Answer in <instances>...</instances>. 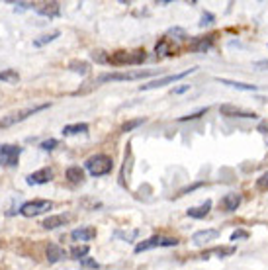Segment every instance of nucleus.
Here are the masks:
<instances>
[{
    "label": "nucleus",
    "instance_id": "nucleus-1",
    "mask_svg": "<svg viewBox=\"0 0 268 270\" xmlns=\"http://www.w3.org/2000/svg\"><path fill=\"white\" fill-rule=\"evenodd\" d=\"M84 166L92 176H106L112 172L114 160L108 155H94L84 162Z\"/></svg>",
    "mask_w": 268,
    "mask_h": 270
},
{
    "label": "nucleus",
    "instance_id": "nucleus-2",
    "mask_svg": "<svg viewBox=\"0 0 268 270\" xmlns=\"http://www.w3.org/2000/svg\"><path fill=\"white\" fill-rule=\"evenodd\" d=\"M147 59L143 49L137 51H116L114 55H110V65L122 67V65H141Z\"/></svg>",
    "mask_w": 268,
    "mask_h": 270
},
{
    "label": "nucleus",
    "instance_id": "nucleus-3",
    "mask_svg": "<svg viewBox=\"0 0 268 270\" xmlns=\"http://www.w3.org/2000/svg\"><path fill=\"white\" fill-rule=\"evenodd\" d=\"M156 70H128V72H106L98 76V82H118V80H139L155 74Z\"/></svg>",
    "mask_w": 268,
    "mask_h": 270
},
{
    "label": "nucleus",
    "instance_id": "nucleus-4",
    "mask_svg": "<svg viewBox=\"0 0 268 270\" xmlns=\"http://www.w3.org/2000/svg\"><path fill=\"white\" fill-rule=\"evenodd\" d=\"M178 245V239L174 237H164V235H153L141 243L135 245V252H143V250H149V248L155 247H176Z\"/></svg>",
    "mask_w": 268,
    "mask_h": 270
},
{
    "label": "nucleus",
    "instance_id": "nucleus-5",
    "mask_svg": "<svg viewBox=\"0 0 268 270\" xmlns=\"http://www.w3.org/2000/svg\"><path fill=\"white\" fill-rule=\"evenodd\" d=\"M22 155V147L4 143L0 145V166H16Z\"/></svg>",
    "mask_w": 268,
    "mask_h": 270
},
{
    "label": "nucleus",
    "instance_id": "nucleus-6",
    "mask_svg": "<svg viewBox=\"0 0 268 270\" xmlns=\"http://www.w3.org/2000/svg\"><path fill=\"white\" fill-rule=\"evenodd\" d=\"M45 108H49V104H42V106H34V108H26V110H20V112H16V114H10V116H6V118L0 120V130H2V128H10V126H14V124H18V122H24L26 118L42 112Z\"/></svg>",
    "mask_w": 268,
    "mask_h": 270
},
{
    "label": "nucleus",
    "instance_id": "nucleus-7",
    "mask_svg": "<svg viewBox=\"0 0 268 270\" xmlns=\"http://www.w3.org/2000/svg\"><path fill=\"white\" fill-rule=\"evenodd\" d=\"M51 208H53V202H49V200H32V202L22 204L20 214L24 218H36V216H42L45 212H49Z\"/></svg>",
    "mask_w": 268,
    "mask_h": 270
},
{
    "label": "nucleus",
    "instance_id": "nucleus-8",
    "mask_svg": "<svg viewBox=\"0 0 268 270\" xmlns=\"http://www.w3.org/2000/svg\"><path fill=\"white\" fill-rule=\"evenodd\" d=\"M192 72H196V67H194V68H186L184 72H176V74H168V76L156 78V80H151V82H147V84H141V86H139V90L162 88V86H166V84H172V82H176V80L184 78V76H188V74H192Z\"/></svg>",
    "mask_w": 268,
    "mask_h": 270
},
{
    "label": "nucleus",
    "instance_id": "nucleus-9",
    "mask_svg": "<svg viewBox=\"0 0 268 270\" xmlns=\"http://www.w3.org/2000/svg\"><path fill=\"white\" fill-rule=\"evenodd\" d=\"M132 168H134V151H132V145H128V149H126V160H124V166H122V172H120L122 186H128L130 184Z\"/></svg>",
    "mask_w": 268,
    "mask_h": 270
},
{
    "label": "nucleus",
    "instance_id": "nucleus-10",
    "mask_svg": "<svg viewBox=\"0 0 268 270\" xmlns=\"http://www.w3.org/2000/svg\"><path fill=\"white\" fill-rule=\"evenodd\" d=\"M220 112L224 114V116H227V118H241V120H256V118H258L254 112H248V110L231 106V104H224V106L220 108Z\"/></svg>",
    "mask_w": 268,
    "mask_h": 270
},
{
    "label": "nucleus",
    "instance_id": "nucleus-11",
    "mask_svg": "<svg viewBox=\"0 0 268 270\" xmlns=\"http://www.w3.org/2000/svg\"><path fill=\"white\" fill-rule=\"evenodd\" d=\"M218 237H220V231L218 229H202V231H196L192 235V243L196 247H202V245H206V243H210V241H214Z\"/></svg>",
    "mask_w": 268,
    "mask_h": 270
},
{
    "label": "nucleus",
    "instance_id": "nucleus-12",
    "mask_svg": "<svg viewBox=\"0 0 268 270\" xmlns=\"http://www.w3.org/2000/svg\"><path fill=\"white\" fill-rule=\"evenodd\" d=\"M53 180V170L49 168V166H45L42 170H36V172H32V174H28V178L26 182L28 184H47V182H51Z\"/></svg>",
    "mask_w": 268,
    "mask_h": 270
},
{
    "label": "nucleus",
    "instance_id": "nucleus-13",
    "mask_svg": "<svg viewBox=\"0 0 268 270\" xmlns=\"http://www.w3.org/2000/svg\"><path fill=\"white\" fill-rule=\"evenodd\" d=\"M38 14L42 16H47V18H57L61 14V4L59 2H42L36 6Z\"/></svg>",
    "mask_w": 268,
    "mask_h": 270
},
{
    "label": "nucleus",
    "instance_id": "nucleus-14",
    "mask_svg": "<svg viewBox=\"0 0 268 270\" xmlns=\"http://www.w3.org/2000/svg\"><path fill=\"white\" fill-rule=\"evenodd\" d=\"M70 222V214H57V216H49L44 220V227L45 229H57L61 225H67Z\"/></svg>",
    "mask_w": 268,
    "mask_h": 270
},
{
    "label": "nucleus",
    "instance_id": "nucleus-15",
    "mask_svg": "<svg viewBox=\"0 0 268 270\" xmlns=\"http://www.w3.org/2000/svg\"><path fill=\"white\" fill-rule=\"evenodd\" d=\"M96 237V229L94 227H80V229H74L70 233V239L76 241V243H84V241H92Z\"/></svg>",
    "mask_w": 268,
    "mask_h": 270
},
{
    "label": "nucleus",
    "instance_id": "nucleus-16",
    "mask_svg": "<svg viewBox=\"0 0 268 270\" xmlns=\"http://www.w3.org/2000/svg\"><path fill=\"white\" fill-rule=\"evenodd\" d=\"M212 45H214V36H206V38H196L190 44V49L196 53H206L208 49H212Z\"/></svg>",
    "mask_w": 268,
    "mask_h": 270
},
{
    "label": "nucleus",
    "instance_id": "nucleus-17",
    "mask_svg": "<svg viewBox=\"0 0 268 270\" xmlns=\"http://www.w3.org/2000/svg\"><path fill=\"white\" fill-rule=\"evenodd\" d=\"M65 256H67L65 248H61L57 243H49V245H47V260H49V262H59V260H63Z\"/></svg>",
    "mask_w": 268,
    "mask_h": 270
},
{
    "label": "nucleus",
    "instance_id": "nucleus-18",
    "mask_svg": "<svg viewBox=\"0 0 268 270\" xmlns=\"http://www.w3.org/2000/svg\"><path fill=\"white\" fill-rule=\"evenodd\" d=\"M210 210H212V200H206V202L200 204V206H196V208H190L186 214H188V218L202 220V218H206V216L210 214Z\"/></svg>",
    "mask_w": 268,
    "mask_h": 270
},
{
    "label": "nucleus",
    "instance_id": "nucleus-19",
    "mask_svg": "<svg viewBox=\"0 0 268 270\" xmlns=\"http://www.w3.org/2000/svg\"><path fill=\"white\" fill-rule=\"evenodd\" d=\"M222 206L225 212H235L241 206V196L239 194H225L222 198Z\"/></svg>",
    "mask_w": 268,
    "mask_h": 270
},
{
    "label": "nucleus",
    "instance_id": "nucleus-20",
    "mask_svg": "<svg viewBox=\"0 0 268 270\" xmlns=\"http://www.w3.org/2000/svg\"><path fill=\"white\" fill-rule=\"evenodd\" d=\"M233 252H235V247H214V248L204 250L200 254V258H210V256H214V254H218V256H229V254H233Z\"/></svg>",
    "mask_w": 268,
    "mask_h": 270
},
{
    "label": "nucleus",
    "instance_id": "nucleus-21",
    "mask_svg": "<svg viewBox=\"0 0 268 270\" xmlns=\"http://www.w3.org/2000/svg\"><path fill=\"white\" fill-rule=\"evenodd\" d=\"M218 82H222V84H227V86H231V88H237V90H246V92H254V90H258L254 84H246V82H237V80H229V78H220L218 76Z\"/></svg>",
    "mask_w": 268,
    "mask_h": 270
},
{
    "label": "nucleus",
    "instance_id": "nucleus-22",
    "mask_svg": "<svg viewBox=\"0 0 268 270\" xmlns=\"http://www.w3.org/2000/svg\"><path fill=\"white\" fill-rule=\"evenodd\" d=\"M0 80L6 82V84H18L20 82V74L14 68H6V70L0 72Z\"/></svg>",
    "mask_w": 268,
    "mask_h": 270
},
{
    "label": "nucleus",
    "instance_id": "nucleus-23",
    "mask_svg": "<svg viewBox=\"0 0 268 270\" xmlns=\"http://www.w3.org/2000/svg\"><path fill=\"white\" fill-rule=\"evenodd\" d=\"M88 132V124H72V126H65L61 134L68 137V135H76V134H86Z\"/></svg>",
    "mask_w": 268,
    "mask_h": 270
},
{
    "label": "nucleus",
    "instance_id": "nucleus-24",
    "mask_svg": "<svg viewBox=\"0 0 268 270\" xmlns=\"http://www.w3.org/2000/svg\"><path fill=\"white\" fill-rule=\"evenodd\" d=\"M67 178L70 180V182H74V184H78V182H82V180H84V170H82L80 166H68Z\"/></svg>",
    "mask_w": 268,
    "mask_h": 270
},
{
    "label": "nucleus",
    "instance_id": "nucleus-25",
    "mask_svg": "<svg viewBox=\"0 0 268 270\" xmlns=\"http://www.w3.org/2000/svg\"><path fill=\"white\" fill-rule=\"evenodd\" d=\"M68 68H70L72 72H76V74H82V76L90 72V65L86 61H70V63H68Z\"/></svg>",
    "mask_w": 268,
    "mask_h": 270
},
{
    "label": "nucleus",
    "instance_id": "nucleus-26",
    "mask_svg": "<svg viewBox=\"0 0 268 270\" xmlns=\"http://www.w3.org/2000/svg\"><path fill=\"white\" fill-rule=\"evenodd\" d=\"M59 36H61L59 32H51V34H45V36H42V38L34 40V47H44V45L51 44V42H55Z\"/></svg>",
    "mask_w": 268,
    "mask_h": 270
},
{
    "label": "nucleus",
    "instance_id": "nucleus-27",
    "mask_svg": "<svg viewBox=\"0 0 268 270\" xmlns=\"http://www.w3.org/2000/svg\"><path fill=\"white\" fill-rule=\"evenodd\" d=\"M88 250H90L88 245H76V247L70 248V256L76 258V260H82V258H86Z\"/></svg>",
    "mask_w": 268,
    "mask_h": 270
},
{
    "label": "nucleus",
    "instance_id": "nucleus-28",
    "mask_svg": "<svg viewBox=\"0 0 268 270\" xmlns=\"http://www.w3.org/2000/svg\"><path fill=\"white\" fill-rule=\"evenodd\" d=\"M155 51L160 55H172V49H170V40L168 38H162L158 44L155 45Z\"/></svg>",
    "mask_w": 268,
    "mask_h": 270
},
{
    "label": "nucleus",
    "instance_id": "nucleus-29",
    "mask_svg": "<svg viewBox=\"0 0 268 270\" xmlns=\"http://www.w3.org/2000/svg\"><path fill=\"white\" fill-rule=\"evenodd\" d=\"M166 38H168V40H176V42H186V40H188V34H186L182 28H172V30H168Z\"/></svg>",
    "mask_w": 268,
    "mask_h": 270
},
{
    "label": "nucleus",
    "instance_id": "nucleus-30",
    "mask_svg": "<svg viewBox=\"0 0 268 270\" xmlns=\"http://www.w3.org/2000/svg\"><path fill=\"white\" fill-rule=\"evenodd\" d=\"M145 124V118H137V120H132V122H128V124H124L122 126V132L124 134H128V132H134L135 128H139V126H143Z\"/></svg>",
    "mask_w": 268,
    "mask_h": 270
},
{
    "label": "nucleus",
    "instance_id": "nucleus-31",
    "mask_svg": "<svg viewBox=\"0 0 268 270\" xmlns=\"http://www.w3.org/2000/svg\"><path fill=\"white\" fill-rule=\"evenodd\" d=\"M208 110H210V108L206 106V108H202V110H198V112L188 114V116H182V118H180L178 122H190V120H198L200 116H204V114H208Z\"/></svg>",
    "mask_w": 268,
    "mask_h": 270
},
{
    "label": "nucleus",
    "instance_id": "nucleus-32",
    "mask_svg": "<svg viewBox=\"0 0 268 270\" xmlns=\"http://www.w3.org/2000/svg\"><path fill=\"white\" fill-rule=\"evenodd\" d=\"M92 59L96 63H110V57L104 53V51H92Z\"/></svg>",
    "mask_w": 268,
    "mask_h": 270
},
{
    "label": "nucleus",
    "instance_id": "nucleus-33",
    "mask_svg": "<svg viewBox=\"0 0 268 270\" xmlns=\"http://www.w3.org/2000/svg\"><path fill=\"white\" fill-rule=\"evenodd\" d=\"M57 147H59V139H45L44 143H42V149L44 151H53Z\"/></svg>",
    "mask_w": 268,
    "mask_h": 270
},
{
    "label": "nucleus",
    "instance_id": "nucleus-34",
    "mask_svg": "<svg viewBox=\"0 0 268 270\" xmlns=\"http://www.w3.org/2000/svg\"><path fill=\"white\" fill-rule=\"evenodd\" d=\"M80 266H82V268H92V270L100 268V264H98L94 258H90V256H86V258L80 260Z\"/></svg>",
    "mask_w": 268,
    "mask_h": 270
},
{
    "label": "nucleus",
    "instance_id": "nucleus-35",
    "mask_svg": "<svg viewBox=\"0 0 268 270\" xmlns=\"http://www.w3.org/2000/svg\"><path fill=\"white\" fill-rule=\"evenodd\" d=\"M241 239H248V231L245 229H237L231 233V241H241Z\"/></svg>",
    "mask_w": 268,
    "mask_h": 270
},
{
    "label": "nucleus",
    "instance_id": "nucleus-36",
    "mask_svg": "<svg viewBox=\"0 0 268 270\" xmlns=\"http://www.w3.org/2000/svg\"><path fill=\"white\" fill-rule=\"evenodd\" d=\"M210 24H214V16H212L210 12H206L200 20V28H206V26H210Z\"/></svg>",
    "mask_w": 268,
    "mask_h": 270
},
{
    "label": "nucleus",
    "instance_id": "nucleus-37",
    "mask_svg": "<svg viewBox=\"0 0 268 270\" xmlns=\"http://www.w3.org/2000/svg\"><path fill=\"white\" fill-rule=\"evenodd\" d=\"M256 186L258 188H268V172H264L260 178L256 180Z\"/></svg>",
    "mask_w": 268,
    "mask_h": 270
},
{
    "label": "nucleus",
    "instance_id": "nucleus-38",
    "mask_svg": "<svg viewBox=\"0 0 268 270\" xmlns=\"http://www.w3.org/2000/svg\"><path fill=\"white\" fill-rule=\"evenodd\" d=\"M14 4H16V10H18V8H20V10H26V8H34V6H36L34 2H14Z\"/></svg>",
    "mask_w": 268,
    "mask_h": 270
},
{
    "label": "nucleus",
    "instance_id": "nucleus-39",
    "mask_svg": "<svg viewBox=\"0 0 268 270\" xmlns=\"http://www.w3.org/2000/svg\"><path fill=\"white\" fill-rule=\"evenodd\" d=\"M258 132L264 135V143L268 145V124H260L258 126Z\"/></svg>",
    "mask_w": 268,
    "mask_h": 270
},
{
    "label": "nucleus",
    "instance_id": "nucleus-40",
    "mask_svg": "<svg viewBox=\"0 0 268 270\" xmlns=\"http://www.w3.org/2000/svg\"><path fill=\"white\" fill-rule=\"evenodd\" d=\"M186 90H190V84H182L178 88H174V94H182V92H186Z\"/></svg>",
    "mask_w": 268,
    "mask_h": 270
},
{
    "label": "nucleus",
    "instance_id": "nucleus-41",
    "mask_svg": "<svg viewBox=\"0 0 268 270\" xmlns=\"http://www.w3.org/2000/svg\"><path fill=\"white\" fill-rule=\"evenodd\" d=\"M254 67H258V68H268V61H256V63H254Z\"/></svg>",
    "mask_w": 268,
    "mask_h": 270
}]
</instances>
